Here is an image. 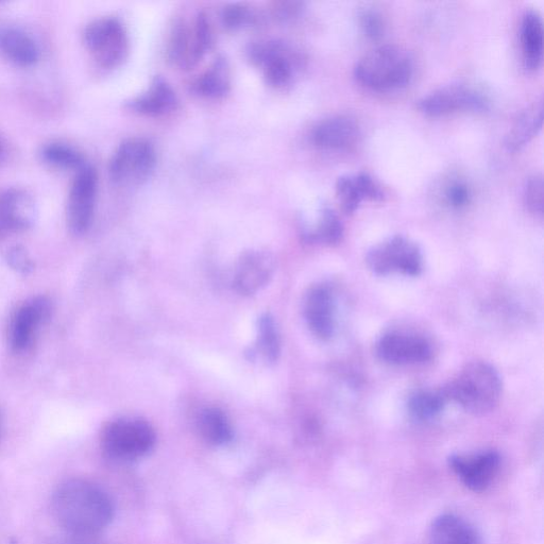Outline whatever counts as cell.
Returning a JSON list of instances; mask_svg holds the SVG:
<instances>
[{
	"label": "cell",
	"mask_w": 544,
	"mask_h": 544,
	"mask_svg": "<svg viewBox=\"0 0 544 544\" xmlns=\"http://www.w3.org/2000/svg\"><path fill=\"white\" fill-rule=\"evenodd\" d=\"M0 53L12 63L28 67L40 59V48L29 34L19 28H0Z\"/></svg>",
	"instance_id": "obj_20"
},
{
	"label": "cell",
	"mask_w": 544,
	"mask_h": 544,
	"mask_svg": "<svg viewBox=\"0 0 544 544\" xmlns=\"http://www.w3.org/2000/svg\"><path fill=\"white\" fill-rule=\"evenodd\" d=\"M258 348L267 362L278 361L281 353L280 336L274 318L263 315L259 319Z\"/></svg>",
	"instance_id": "obj_30"
},
{
	"label": "cell",
	"mask_w": 544,
	"mask_h": 544,
	"mask_svg": "<svg viewBox=\"0 0 544 544\" xmlns=\"http://www.w3.org/2000/svg\"><path fill=\"white\" fill-rule=\"evenodd\" d=\"M214 45V32L206 13H198L193 24L178 21L170 32L167 57L182 70H191Z\"/></svg>",
	"instance_id": "obj_5"
},
{
	"label": "cell",
	"mask_w": 544,
	"mask_h": 544,
	"mask_svg": "<svg viewBox=\"0 0 544 544\" xmlns=\"http://www.w3.org/2000/svg\"><path fill=\"white\" fill-rule=\"evenodd\" d=\"M48 305L44 299L33 300L17 311L11 329V343L15 350H24L46 317Z\"/></svg>",
	"instance_id": "obj_23"
},
{
	"label": "cell",
	"mask_w": 544,
	"mask_h": 544,
	"mask_svg": "<svg viewBox=\"0 0 544 544\" xmlns=\"http://www.w3.org/2000/svg\"><path fill=\"white\" fill-rule=\"evenodd\" d=\"M336 196L343 210L354 213L365 200L381 201L385 198L382 185L368 173L340 176L335 185Z\"/></svg>",
	"instance_id": "obj_17"
},
{
	"label": "cell",
	"mask_w": 544,
	"mask_h": 544,
	"mask_svg": "<svg viewBox=\"0 0 544 544\" xmlns=\"http://www.w3.org/2000/svg\"><path fill=\"white\" fill-rule=\"evenodd\" d=\"M369 268L379 276L421 274L423 257L419 246L403 235H394L373 246L366 258Z\"/></svg>",
	"instance_id": "obj_6"
},
{
	"label": "cell",
	"mask_w": 544,
	"mask_h": 544,
	"mask_svg": "<svg viewBox=\"0 0 544 544\" xmlns=\"http://www.w3.org/2000/svg\"><path fill=\"white\" fill-rule=\"evenodd\" d=\"M376 352L387 364L410 366L429 362L434 350L430 340L417 333L390 331L379 338Z\"/></svg>",
	"instance_id": "obj_11"
},
{
	"label": "cell",
	"mask_w": 544,
	"mask_h": 544,
	"mask_svg": "<svg viewBox=\"0 0 544 544\" xmlns=\"http://www.w3.org/2000/svg\"><path fill=\"white\" fill-rule=\"evenodd\" d=\"M3 433V415L0 413V438H2Z\"/></svg>",
	"instance_id": "obj_38"
},
{
	"label": "cell",
	"mask_w": 544,
	"mask_h": 544,
	"mask_svg": "<svg viewBox=\"0 0 544 544\" xmlns=\"http://www.w3.org/2000/svg\"><path fill=\"white\" fill-rule=\"evenodd\" d=\"M274 271L275 261L270 253L262 250L244 253L235 269V291L243 296L257 294L269 283Z\"/></svg>",
	"instance_id": "obj_14"
},
{
	"label": "cell",
	"mask_w": 544,
	"mask_h": 544,
	"mask_svg": "<svg viewBox=\"0 0 544 544\" xmlns=\"http://www.w3.org/2000/svg\"><path fill=\"white\" fill-rule=\"evenodd\" d=\"M315 146L326 150H345L361 138V128L355 118L338 114L322 119L311 134Z\"/></svg>",
	"instance_id": "obj_16"
},
{
	"label": "cell",
	"mask_w": 544,
	"mask_h": 544,
	"mask_svg": "<svg viewBox=\"0 0 544 544\" xmlns=\"http://www.w3.org/2000/svg\"><path fill=\"white\" fill-rule=\"evenodd\" d=\"M98 191L96 170L85 165L78 170L67 202V224L77 235L88 232L93 223Z\"/></svg>",
	"instance_id": "obj_12"
},
{
	"label": "cell",
	"mask_w": 544,
	"mask_h": 544,
	"mask_svg": "<svg viewBox=\"0 0 544 544\" xmlns=\"http://www.w3.org/2000/svg\"><path fill=\"white\" fill-rule=\"evenodd\" d=\"M6 145L2 139H0V161H3L6 157Z\"/></svg>",
	"instance_id": "obj_37"
},
{
	"label": "cell",
	"mask_w": 544,
	"mask_h": 544,
	"mask_svg": "<svg viewBox=\"0 0 544 544\" xmlns=\"http://www.w3.org/2000/svg\"><path fill=\"white\" fill-rule=\"evenodd\" d=\"M520 39L525 67L536 70L543 59V22L537 10L526 9L523 13Z\"/></svg>",
	"instance_id": "obj_22"
},
{
	"label": "cell",
	"mask_w": 544,
	"mask_h": 544,
	"mask_svg": "<svg viewBox=\"0 0 544 544\" xmlns=\"http://www.w3.org/2000/svg\"><path fill=\"white\" fill-rule=\"evenodd\" d=\"M487 94L467 82H451L424 94L418 109L430 116H441L458 111H483L489 108Z\"/></svg>",
	"instance_id": "obj_9"
},
{
	"label": "cell",
	"mask_w": 544,
	"mask_h": 544,
	"mask_svg": "<svg viewBox=\"0 0 544 544\" xmlns=\"http://www.w3.org/2000/svg\"><path fill=\"white\" fill-rule=\"evenodd\" d=\"M221 23L228 30H241L257 23V15L246 5L231 4L221 12Z\"/></svg>",
	"instance_id": "obj_31"
},
{
	"label": "cell",
	"mask_w": 544,
	"mask_h": 544,
	"mask_svg": "<svg viewBox=\"0 0 544 544\" xmlns=\"http://www.w3.org/2000/svg\"><path fill=\"white\" fill-rule=\"evenodd\" d=\"M84 43L96 63L105 70L118 67L128 55L126 29L114 17H101L90 23L84 31Z\"/></svg>",
	"instance_id": "obj_7"
},
{
	"label": "cell",
	"mask_w": 544,
	"mask_h": 544,
	"mask_svg": "<svg viewBox=\"0 0 544 544\" xmlns=\"http://www.w3.org/2000/svg\"><path fill=\"white\" fill-rule=\"evenodd\" d=\"M471 195V189L465 181L455 180L446 186L444 197L450 207L461 209L470 202Z\"/></svg>",
	"instance_id": "obj_33"
},
{
	"label": "cell",
	"mask_w": 544,
	"mask_h": 544,
	"mask_svg": "<svg viewBox=\"0 0 544 544\" xmlns=\"http://www.w3.org/2000/svg\"><path fill=\"white\" fill-rule=\"evenodd\" d=\"M157 436L151 425L140 418H122L106 425L101 446L118 462H134L155 448Z\"/></svg>",
	"instance_id": "obj_4"
},
{
	"label": "cell",
	"mask_w": 544,
	"mask_h": 544,
	"mask_svg": "<svg viewBox=\"0 0 544 544\" xmlns=\"http://www.w3.org/2000/svg\"><path fill=\"white\" fill-rule=\"evenodd\" d=\"M430 542L431 544H480V536L465 519L446 514L433 521Z\"/></svg>",
	"instance_id": "obj_21"
},
{
	"label": "cell",
	"mask_w": 544,
	"mask_h": 544,
	"mask_svg": "<svg viewBox=\"0 0 544 544\" xmlns=\"http://www.w3.org/2000/svg\"><path fill=\"white\" fill-rule=\"evenodd\" d=\"M247 54L251 63L261 68L267 83L277 89L291 84L302 61L294 49L278 41L253 43Z\"/></svg>",
	"instance_id": "obj_10"
},
{
	"label": "cell",
	"mask_w": 544,
	"mask_h": 544,
	"mask_svg": "<svg viewBox=\"0 0 544 544\" xmlns=\"http://www.w3.org/2000/svg\"><path fill=\"white\" fill-rule=\"evenodd\" d=\"M198 429L204 440L214 446H223L232 439L233 433L228 417L219 408L211 407L202 411Z\"/></svg>",
	"instance_id": "obj_26"
},
{
	"label": "cell",
	"mask_w": 544,
	"mask_h": 544,
	"mask_svg": "<svg viewBox=\"0 0 544 544\" xmlns=\"http://www.w3.org/2000/svg\"><path fill=\"white\" fill-rule=\"evenodd\" d=\"M303 311L306 323L316 337L328 340L334 335L336 304L329 286L312 287L305 296Z\"/></svg>",
	"instance_id": "obj_15"
},
{
	"label": "cell",
	"mask_w": 544,
	"mask_h": 544,
	"mask_svg": "<svg viewBox=\"0 0 544 544\" xmlns=\"http://www.w3.org/2000/svg\"><path fill=\"white\" fill-rule=\"evenodd\" d=\"M157 165V153L152 144L141 138L125 140L110 161L109 173L116 184L140 185L152 175Z\"/></svg>",
	"instance_id": "obj_8"
},
{
	"label": "cell",
	"mask_w": 544,
	"mask_h": 544,
	"mask_svg": "<svg viewBox=\"0 0 544 544\" xmlns=\"http://www.w3.org/2000/svg\"><path fill=\"white\" fill-rule=\"evenodd\" d=\"M354 77L373 91H394L410 83L414 62L410 53L398 45H381L356 61Z\"/></svg>",
	"instance_id": "obj_3"
},
{
	"label": "cell",
	"mask_w": 544,
	"mask_h": 544,
	"mask_svg": "<svg viewBox=\"0 0 544 544\" xmlns=\"http://www.w3.org/2000/svg\"><path fill=\"white\" fill-rule=\"evenodd\" d=\"M8 263L11 267L24 274H27L32 269V263L27 252L22 247L12 248L7 255Z\"/></svg>",
	"instance_id": "obj_35"
},
{
	"label": "cell",
	"mask_w": 544,
	"mask_h": 544,
	"mask_svg": "<svg viewBox=\"0 0 544 544\" xmlns=\"http://www.w3.org/2000/svg\"><path fill=\"white\" fill-rule=\"evenodd\" d=\"M444 388L439 390H419L407 402L408 412L419 421L436 418L448 402Z\"/></svg>",
	"instance_id": "obj_27"
},
{
	"label": "cell",
	"mask_w": 544,
	"mask_h": 544,
	"mask_svg": "<svg viewBox=\"0 0 544 544\" xmlns=\"http://www.w3.org/2000/svg\"><path fill=\"white\" fill-rule=\"evenodd\" d=\"M343 235L342 220L330 207L321 208L316 226L305 232V237L309 241L326 245L337 244Z\"/></svg>",
	"instance_id": "obj_28"
},
{
	"label": "cell",
	"mask_w": 544,
	"mask_h": 544,
	"mask_svg": "<svg viewBox=\"0 0 544 544\" xmlns=\"http://www.w3.org/2000/svg\"><path fill=\"white\" fill-rule=\"evenodd\" d=\"M231 90V71L225 58H217L193 83V91L204 98L219 99Z\"/></svg>",
	"instance_id": "obj_25"
},
{
	"label": "cell",
	"mask_w": 544,
	"mask_h": 544,
	"mask_svg": "<svg viewBox=\"0 0 544 544\" xmlns=\"http://www.w3.org/2000/svg\"><path fill=\"white\" fill-rule=\"evenodd\" d=\"M502 380L495 367L486 362H472L459 371L445 387L449 401L461 405L473 415H484L498 405Z\"/></svg>",
	"instance_id": "obj_2"
},
{
	"label": "cell",
	"mask_w": 544,
	"mask_h": 544,
	"mask_svg": "<svg viewBox=\"0 0 544 544\" xmlns=\"http://www.w3.org/2000/svg\"><path fill=\"white\" fill-rule=\"evenodd\" d=\"M360 25L366 36L378 39L384 32V20L382 15L373 8H364L359 12Z\"/></svg>",
	"instance_id": "obj_34"
},
{
	"label": "cell",
	"mask_w": 544,
	"mask_h": 544,
	"mask_svg": "<svg viewBox=\"0 0 544 544\" xmlns=\"http://www.w3.org/2000/svg\"><path fill=\"white\" fill-rule=\"evenodd\" d=\"M501 456L493 450L474 454H454L449 458V467L457 479L471 491L486 490L499 473Z\"/></svg>",
	"instance_id": "obj_13"
},
{
	"label": "cell",
	"mask_w": 544,
	"mask_h": 544,
	"mask_svg": "<svg viewBox=\"0 0 544 544\" xmlns=\"http://www.w3.org/2000/svg\"><path fill=\"white\" fill-rule=\"evenodd\" d=\"M129 108L136 113L150 117L164 116L178 107L176 92L161 77L152 81L149 89L129 102Z\"/></svg>",
	"instance_id": "obj_19"
},
{
	"label": "cell",
	"mask_w": 544,
	"mask_h": 544,
	"mask_svg": "<svg viewBox=\"0 0 544 544\" xmlns=\"http://www.w3.org/2000/svg\"><path fill=\"white\" fill-rule=\"evenodd\" d=\"M37 215L36 202L26 192L13 189L0 194V231L26 230Z\"/></svg>",
	"instance_id": "obj_18"
},
{
	"label": "cell",
	"mask_w": 544,
	"mask_h": 544,
	"mask_svg": "<svg viewBox=\"0 0 544 544\" xmlns=\"http://www.w3.org/2000/svg\"><path fill=\"white\" fill-rule=\"evenodd\" d=\"M524 203L532 213L541 215L543 212V178L534 175L526 181L523 193Z\"/></svg>",
	"instance_id": "obj_32"
},
{
	"label": "cell",
	"mask_w": 544,
	"mask_h": 544,
	"mask_svg": "<svg viewBox=\"0 0 544 544\" xmlns=\"http://www.w3.org/2000/svg\"><path fill=\"white\" fill-rule=\"evenodd\" d=\"M301 8V3H280L276 5L274 10L276 15L279 16L278 19L288 20L297 15L301 11Z\"/></svg>",
	"instance_id": "obj_36"
},
{
	"label": "cell",
	"mask_w": 544,
	"mask_h": 544,
	"mask_svg": "<svg viewBox=\"0 0 544 544\" xmlns=\"http://www.w3.org/2000/svg\"><path fill=\"white\" fill-rule=\"evenodd\" d=\"M41 155L47 164L60 169H76L78 172L79 169L87 165L81 152L60 142L45 145Z\"/></svg>",
	"instance_id": "obj_29"
},
{
	"label": "cell",
	"mask_w": 544,
	"mask_h": 544,
	"mask_svg": "<svg viewBox=\"0 0 544 544\" xmlns=\"http://www.w3.org/2000/svg\"><path fill=\"white\" fill-rule=\"evenodd\" d=\"M543 123V102H536L523 110L510 127L505 138L509 151H517L529 143L540 131Z\"/></svg>",
	"instance_id": "obj_24"
},
{
	"label": "cell",
	"mask_w": 544,
	"mask_h": 544,
	"mask_svg": "<svg viewBox=\"0 0 544 544\" xmlns=\"http://www.w3.org/2000/svg\"><path fill=\"white\" fill-rule=\"evenodd\" d=\"M54 514L68 533L91 536L106 529L114 517V506L107 492L80 479L66 481L55 492Z\"/></svg>",
	"instance_id": "obj_1"
}]
</instances>
